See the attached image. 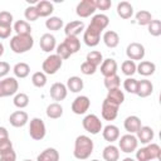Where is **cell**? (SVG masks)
I'll use <instances>...</instances> for the list:
<instances>
[{
  "label": "cell",
  "mask_w": 161,
  "mask_h": 161,
  "mask_svg": "<svg viewBox=\"0 0 161 161\" xmlns=\"http://www.w3.org/2000/svg\"><path fill=\"white\" fill-rule=\"evenodd\" d=\"M93 148H94V145H93V141L91 140V137H88L86 135H80L74 141L73 155L77 160L83 161V160H87L92 155Z\"/></svg>",
  "instance_id": "obj_1"
},
{
  "label": "cell",
  "mask_w": 161,
  "mask_h": 161,
  "mask_svg": "<svg viewBox=\"0 0 161 161\" xmlns=\"http://www.w3.org/2000/svg\"><path fill=\"white\" fill-rule=\"evenodd\" d=\"M34 45L31 35H14L10 39V49L16 54H23L30 50Z\"/></svg>",
  "instance_id": "obj_2"
},
{
  "label": "cell",
  "mask_w": 161,
  "mask_h": 161,
  "mask_svg": "<svg viewBox=\"0 0 161 161\" xmlns=\"http://www.w3.org/2000/svg\"><path fill=\"white\" fill-rule=\"evenodd\" d=\"M136 158L137 161L161 160V147L157 143H147V146L136 151Z\"/></svg>",
  "instance_id": "obj_3"
},
{
  "label": "cell",
  "mask_w": 161,
  "mask_h": 161,
  "mask_svg": "<svg viewBox=\"0 0 161 161\" xmlns=\"http://www.w3.org/2000/svg\"><path fill=\"white\" fill-rule=\"evenodd\" d=\"M19 89V83L16 78L14 77H5L4 79L0 80V98L10 97L16 94Z\"/></svg>",
  "instance_id": "obj_4"
},
{
  "label": "cell",
  "mask_w": 161,
  "mask_h": 161,
  "mask_svg": "<svg viewBox=\"0 0 161 161\" xmlns=\"http://www.w3.org/2000/svg\"><path fill=\"white\" fill-rule=\"evenodd\" d=\"M45 133H47V128H45V123L43 122L42 118H38V117H34L31 118L30 121V125H29V135L33 140L35 141H40L45 137Z\"/></svg>",
  "instance_id": "obj_5"
},
{
  "label": "cell",
  "mask_w": 161,
  "mask_h": 161,
  "mask_svg": "<svg viewBox=\"0 0 161 161\" xmlns=\"http://www.w3.org/2000/svg\"><path fill=\"white\" fill-rule=\"evenodd\" d=\"M63 60L60 59V57H58L57 54H50L45 58V60L42 64V69L44 74H55L60 68H62Z\"/></svg>",
  "instance_id": "obj_6"
},
{
  "label": "cell",
  "mask_w": 161,
  "mask_h": 161,
  "mask_svg": "<svg viewBox=\"0 0 161 161\" xmlns=\"http://www.w3.org/2000/svg\"><path fill=\"white\" fill-rule=\"evenodd\" d=\"M82 126H83V128H84L87 132H89V133H92V135L99 133V132L102 131V128H103L102 121H101L96 114H93V113L87 114V116L83 118Z\"/></svg>",
  "instance_id": "obj_7"
},
{
  "label": "cell",
  "mask_w": 161,
  "mask_h": 161,
  "mask_svg": "<svg viewBox=\"0 0 161 161\" xmlns=\"http://www.w3.org/2000/svg\"><path fill=\"white\" fill-rule=\"evenodd\" d=\"M137 146H138V141H137L136 136L131 135V133L121 136V138L118 141V150H121L125 153H131V152L136 151Z\"/></svg>",
  "instance_id": "obj_8"
},
{
  "label": "cell",
  "mask_w": 161,
  "mask_h": 161,
  "mask_svg": "<svg viewBox=\"0 0 161 161\" xmlns=\"http://www.w3.org/2000/svg\"><path fill=\"white\" fill-rule=\"evenodd\" d=\"M145 47L141 44V43H137V42H133V43H130L126 48V54L130 60L135 62V60H142L145 58Z\"/></svg>",
  "instance_id": "obj_9"
},
{
  "label": "cell",
  "mask_w": 161,
  "mask_h": 161,
  "mask_svg": "<svg viewBox=\"0 0 161 161\" xmlns=\"http://www.w3.org/2000/svg\"><path fill=\"white\" fill-rule=\"evenodd\" d=\"M96 10V0H82L75 8V13L79 18H88L94 14Z\"/></svg>",
  "instance_id": "obj_10"
},
{
  "label": "cell",
  "mask_w": 161,
  "mask_h": 161,
  "mask_svg": "<svg viewBox=\"0 0 161 161\" xmlns=\"http://www.w3.org/2000/svg\"><path fill=\"white\" fill-rule=\"evenodd\" d=\"M101 30H98L97 28L92 26L91 24L88 25V28L84 30V34H83V40L86 43V45L88 47H96L99 44V40H101Z\"/></svg>",
  "instance_id": "obj_11"
},
{
  "label": "cell",
  "mask_w": 161,
  "mask_h": 161,
  "mask_svg": "<svg viewBox=\"0 0 161 161\" xmlns=\"http://www.w3.org/2000/svg\"><path fill=\"white\" fill-rule=\"evenodd\" d=\"M91 106V101L87 96H78L72 102V112L74 114H84Z\"/></svg>",
  "instance_id": "obj_12"
},
{
  "label": "cell",
  "mask_w": 161,
  "mask_h": 161,
  "mask_svg": "<svg viewBox=\"0 0 161 161\" xmlns=\"http://www.w3.org/2000/svg\"><path fill=\"white\" fill-rule=\"evenodd\" d=\"M118 107L119 106L109 102L108 99H104L103 103H102V108H101V113H102L103 119L113 121L117 117V114H118Z\"/></svg>",
  "instance_id": "obj_13"
},
{
  "label": "cell",
  "mask_w": 161,
  "mask_h": 161,
  "mask_svg": "<svg viewBox=\"0 0 161 161\" xmlns=\"http://www.w3.org/2000/svg\"><path fill=\"white\" fill-rule=\"evenodd\" d=\"M49 94H50V97H52L54 101L59 102V101H63V99L67 98L68 89H67L65 84L57 82V83H53V84H52L50 91H49Z\"/></svg>",
  "instance_id": "obj_14"
},
{
  "label": "cell",
  "mask_w": 161,
  "mask_h": 161,
  "mask_svg": "<svg viewBox=\"0 0 161 161\" xmlns=\"http://www.w3.org/2000/svg\"><path fill=\"white\" fill-rule=\"evenodd\" d=\"M117 62L112 58H107V59H103V62L101 63V73L104 78L107 77H111V75H114L117 74Z\"/></svg>",
  "instance_id": "obj_15"
},
{
  "label": "cell",
  "mask_w": 161,
  "mask_h": 161,
  "mask_svg": "<svg viewBox=\"0 0 161 161\" xmlns=\"http://www.w3.org/2000/svg\"><path fill=\"white\" fill-rule=\"evenodd\" d=\"M28 121H29V116L25 111H15L9 117V122L13 127H23L28 123Z\"/></svg>",
  "instance_id": "obj_16"
},
{
  "label": "cell",
  "mask_w": 161,
  "mask_h": 161,
  "mask_svg": "<svg viewBox=\"0 0 161 161\" xmlns=\"http://www.w3.org/2000/svg\"><path fill=\"white\" fill-rule=\"evenodd\" d=\"M39 45H40V48H42L43 52H45V53H50L52 50L55 49V45H57V43H55V36L52 35L50 33H45V34H43V35L40 36Z\"/></svg>",
  "instance_id": "obj_17"
},
{
  "label": "cell",
  "mask_w": 161,
  "mask_h": 161,
  "mask_svg": "<svg viewBox=\"0 0 161 161\" xmlns=\"http://www.w3.org/2000/svg\"><path fill=\"white\" fill-rule=\"evenodd\" d=\"M84 30V23L80 20H73L69 21L65 26H64V33L67 36H77L78 34H80Z\"/></svg>",
  "instance_id": "obj_18"
},
{
  "label": "cell",
  "mask_w": 161,
  "mask_h": 161,
  "mask_svg": "<svg viewBox=\"0 0 161 161\" xmlns=\"http://www.w3.org/2000/svg\"><path fill=\"white\" fill-rule=\"evenodd\" d=\"M136 133H137V137H136L137 141L141 143H145V145L151 143V141L153 140V136H155L153 130L150 126H141Z\"/></svg>",
  "instance_id": "obj_19"
},
{
  "label": "cell",
  "mask_w": 161,
  "mask_h": 161,
  "mask_svg": "<svg viewBox=\"0 0 161 161\" xmlns=\"http://www.w3.org/2000/svg\"><path fill=\"white\" fill-rule=\"evenodd\" d=\"M153 92V84L151 83V80L148 79H141L138 80V84H137V92L136 94L141 98H146L148 96H151Z\"/></svg>",
  "instance_id": "obj_20"
},
{
  "label": "cell",
  "mask_w": 161,
  "mask_h": 161,
  "mask_svg": "<svg viewBox=\"0 0 161 161\" xmlns=\"http://www.w3.org/2000/svg\"><path fill=\"white\" fill-rule=\"evenodd\" d=\"M102 136L108 142H114L119 138V130L114 125H107L104 128H102Z\"/></svg>",
  "instance_id": "obj_21"
},
{
  "label": "cell",
  "mask_w": 161,
  "mask_h": 161,
  "mask_svg": "<svg viewBox=\"0 0 161 161\" xmlns=\"http://www.w3.org/2000/svg\"><path fill=\"white\" fill-rule=\"evenodd\" d=\"M123 126H125V130H126L128 133L133 135V133H136V132L140 130V127H141L142 125H141L140 117H137V116H128V117L125 119Z\"/></svg>",
  "instance_id": "obj_22"
},
{
  "label": "cell",
  "mask_w": 161,
  "mask_h": 161,
  "mask_svg": "<svg viewBox=\"0 0 161 161\" xmlns=\"http://www.w3.org/2000/svg\"><path fill=\"white\" fill-rule=\"evenodd\" d=\"M156 70V65L155 63L150 62V60H141L138 65H136V72H138V74L143 75V77H148L152 75Z\"/></svg>",
  "instance_id": "obj_23"
},
{
  "label": "cell",
  "mask_w": 161,
  "mask_h": 161,
  "mask_svg": "<svg viewBox=\"0 0 161 161\" xmlns=\"http://www.w3.org/2000/svg\"><path fill=\"white\" fill-rule=\"evenodd\" d=\"M36 161H59V152L54 147H48L38 155Z\"/></svg>",
  "instance_id": "obj_24"
},
{
  "label": "cell",
  "mask_w": 161,
  "mask_h": 161,
  "mask_svg": "<svg viewBox=\"0 0 161 161\" xmlns=\"http://www.w3.org/2000/svg\"><path fill=\"white\" fill-rule=\"evenodd\" d=\"M38 13H39V16H43V18H47V16H50V14L54 11V6L50 1L48 0H40L36 3L35 5Z\"/></svg>",
  "instance_id": "obj_25"
},
{
  "label": "cell",
  "mask_w": 161,
  "mask_h": 161,
  "mask_svg": "<svg viewBox=\"0 0 161 161\" xmlns=\"http://www.w3.org/2000/svg\"><path fill=\"white\" fill-rule=\"evenodd\" d=\"M102 156L104 158V161H118L119 158V150L117 146L114 145H108L103 148V152H102Z\"/></svg>",
  "instance_id": "obj_26"
},
{
  "label": "cell",
  "mask_w": 161,
  "mask_h": 161,
  "mask_svg": "<svg viewBox=\"0 0 161 161\" xmlns=\"http://www.w3.org/2000/svg\"><path fill=\"white\" fill-rule=\"evenodd\" d=\"M67 89L73 92V93H78L83 89L84 87V83H83V79L80 77H77V75H73V77H69L68 80H67Z\"/></svg>",
  "instance_id": "obj_27"
},
{
  "label": "cell",
  "mask_w": 161,
  "mask_h": 161,
  "mask_svg": "<svg viewBox=\"0 0 161 161\" xmlns=\"http://www.w3.org/2000/svg\"><path fill=\"white\" fill-rule=\"evenodd\" d=\"M117 14L122 19H130L133 15V6L128 1H121L117 4Z\"/></svg>",
  "instance_id": "obj_28"
},
{
  "label": "cell",
  "mask_w": 161,
  "mask_h": 161,
  "mask_svg": "<svg viewBox=\"0 0 161 161\" xmlns=\"http://www.w3.org/2000/svg\"><path fill=\"white\" fill-rule=\"evenodd\" d=\"M108 24H109V19H108V16L107 15H104V14H96L93 18H92V20H91V25L92 26H94V28H97L98 30H104L107 26H108Z\"/></svg>",
  "instance_id": "obj_29"
},
{
  "label": "cell",
  "mask_w": 161,
  "mask_h": 161,
  "mask_svg": "<svg viewBox=\"0 0 161 161\" xmlns=\"http://www.w3.org/2000/svg\"><path fill=\"white\" fill-rule=\"evenodd\" d=\"M103 43L108 47V48H116L119 43V36L114 30H107L103 34Z\"/></svg>",
  "instance_id": "obj_30"
},
{
  "label": "cell",
  "mask_w": 161,
  "mask_h": 161,
  "mask_svg": "<svg viewBox=\"0 0 161 161\" xmlns=\"http://www.w3.org/2000/svg\"><path fill=\"white\" fill-rule=\"evenodd\" d=\"M106 99H108L109 102H112V103H114V104L119 106V104H122V103H123V101H125V93H123L119 88L109 89V91H108V93H107Z\"/></svg>",
  "instance_id": "obj_31"
},
{
  "label": "cell",
  "mask_w": 161,
  "mask_h": 161,
  "mask_svg": "<svg viewBox=\"0 0 161 161\" xmlns=\"http://www.w3.org/2000/svg\"><path fill=\"white\" fill-rule=\"evenodd\" d=\"M47 116L52 119L60 118L63 116V107L58 102H53L47 107Z\"/></svg>",
  "instance_id": "obj_32"
},
{
  "label": "cell",
  "mask_w": 161,
  "mask_h": 161,
  "mask_svg": "<svg viewBox=\"0 0 161 161\" xmlns=\"http://www.w3.org/2000/svg\"><path fill=\"white\" fill-rule=\"evenodd\" d=\"M13 30L16 33V35H30L31 26L26 20H18L15 21Z\"/></svg>",
  "instance_id": "obj_33"
},
{
  "label": "cell",
  "mask_w": 161,
  "mask_h": 161,
  "mask_svg": "<svg viewBox=\"0 0 161 161\" xmlns=\"http://www.w3.org/2000/svg\"><path fill=\"white\" fill-rule=\"evenodd\" d=\"M13 72H14V74H15L16 78L23 79V78H26V77L29 75V73H30V67H29L28 63L20 62V63H16V64L14 65Z\"/></svg>",
  "instance_id": "obj_34"
},
{
  "label": "cell",
  "mask_w": 161,
  "mask_h": 161,
  "mask_svg": "<svg viewBox=\"0 0 161 161\" xmlns=\"http://www.w3.org/2000/svg\"><path fill=\"white\" fill-rule=\"evenodd\" d=\"M45 26L48 30H53V31H57L59 29H62L63 26V19L62 18H58V16H50L45 20Z\"/></svg>",
  "instance_id": "obj_35"
},
{
  "label": "cell",
  "mask_w": 161,
  "mask_h": 161,
  "mask_svg": "<svg viewBox=\"0 0 161 161\" xmlns=\"http://www.w3.org/2000/svg\"><path fill=\"white\" fill-rule=\"evenodd\" d=\"M63 43L68 47V49L70 50L72 54L77 53L80 49V42H79V39L77 36H65Z\"/></svg>",
  "instance_id": "obj_36"
},
{
  "label": "cell",
  "mask_w": 161,
  "mask_h": 161,
  "mask_svg": "<svg viewBox=\"0 0 161 161\" xmlns=\"http://www.w3.org/2000/svg\"><path fill=\"white\" fill-rule=\"evenodd\" d=\"M86 62H88V63H91V64L98 67V65L103 62V55H102V53L98 52V50H92V52H89V53L87 54Z\"/></svg>",
  "instance_id": "obj_37"
},
{
  "label": "cell",
  "mask_w": 161,
  "mask_h": 161,
  "mask_svg": "<svg viewBox=\"0 0 161 161\" xmlns=\"http://www.w3.org/2000/svg\"><path fill=\"white\" fill-rule=\"evenodd\" d=\"M13 102H14V106L15 107H18V108H25L28 104H29V96L26 94V93H16L15 94V97H14V99H13Z\"/></svg>",
  "instance_id": "obj_38"
},
{
  "label": "cell",
  "mask_w": 161,
  "mask_h": 161,
  "mask_svg": "<svg viewBox=\"0 0 161 161\" xmlns=\"http://www.w3.org/2000/svg\"><path fill=\"white\" fill-rule=\"evenodd\" d=\"M136 20H137L138 25H148L152 20V15L147 10H140L136 14Z\"/></svg>",
  "instance_id": "obj_39"
},
{
  "label": "cell",
  "mask_w": 161,
  "mask_h": 161,
  "mask_svg": "<svg viewBox=\"0 0 161 161\" xmlns=\"http://www.w3.org/2000/svg\"><path fill=\"white\" fill-rule=\"evenodd\" d=\"M121 70H122V73L125 75L132 77L136 73V63L132 62V60H130V59L128 60H125L122 63V65H121Z\"/></svg>",
  "instance_id": "obj_40"
},
{
  "label": "cell",
  "mask_w": 161,
  "mask_h": 161,
  "mask_svg": "<svg viewBox=\"0 0 161 161\" xmlns=\"http://www.w3.org/2000/svg\"><path fill=\"white\" fill-rule=\"evenodd\" d=\"M31 83L36 88H43L47 84V75L43 72H35L31 75Z\"/></svg>",
  "instance_id": "obj_41"
},
{
  "label": "cell",
  "mask_w": 161,
  "mask_h": 161,
  "mask_svg": "<svg viewBox=\"0 0 161 161\" xmlns=\"http://www.w3.org/2000/svg\"><path fill=\"white\" fill-rule=\"evenodd\" d=\"M119 86H121V78L117 74L104 78V87L108 91L109 89H114V88H119Z\"/></svg>",
  "instance_id": "obj_42"
},
{
  "label": "cell",
  "mask_w": 161,
  "mask_h": 161,
  "mask_svg": "<svg viewBox=\"0 0 161 161\" xmlns=\"http://www.w3.org/2000/svg\"><path fill=\"white\" fill-rule=\"evenodd\" d=\"M137 84H138V80L137 79H135L132 77H128L123 82V88H125L126 92L132 93V94H136V92H137Z\"/></svg>",
  "instance_id": "obj_43"
},
{
  "label": "cell",
  "mask_w": 161,
  "mask_h": 161,
  "mask_svg": "<svg viewBox=\"0 0 161 161\" xmlns=\"http://www.w3.org/2000/svg\"><path fill=\"white\" fill-rule=\"evenodd\" d=\"M148 33L152 36H160L161 35V21L158 19H152L151 23L147 25Z\"/></svg>",
  "instance_id": "obj_44"
},
{
  "label": "cell",
  "mask_w": 161,
  "mask_h": 161,
  "mask_svg": "<svg viewBox=\"0 0 161 161\" xmlns=\"http://www.w3.org/2000/svg\"><path fill=\"white\" fill-rule=\"evenodd\" d=\"M24 16L29 21H35L39 18V13H38L35 6H28L25 9V11H24Z\"/></svg>",
  "instance_id": "obj_45"
},
{
  "label": "cell",
  "mask_w": 161,
  "mask_h": 161,
  "mask_svg": "<svg viewBox=\"0 0 161 161\" xmlns=\"http://www.w3.org/2000/svg\"><path fill=\"white\" fill-rule=\"evenodd\" d=\"M58 57H60V59L63 60V59H68L70 55H72V53H70V50L68 49V47L64 44V43H60L58 47H57V53H55Z\"/></svg>",
  "instance_id": "obj_46"
},
{
  "label": "cell",
  "mask_w": 161,
  "mask_h": 161,
  "mask_svg": "<svg viewBox=\"0 0 161 161\" xmlns=\"http://www.w3.org/2000/svg\"><path fill=\"white\" fill-rule=\"evenodd\" d=\"M96 70H97V67L91 64V63H88V62H83L80 64V72L83 74H86V75H92V74L96 73Z\"/></svg>",
  "instance_id": "obj_47"
},
{
  "label": "cell",
  "mask_w": 161,
  "mask_h": 161,
  "mask_svg": "<svg viewBox=\"0 0 161 161\" xmlns=\"http://www.w3.org/2000/svg\"><path fill=\"white\" fill-rule=\"evenodd\" d=\"M14 18L13 14L9 11H0V24H5V25H11Z\"/></svg>",
  "instance_id": "obj_48"
},
{
  "label": "cell",
  "mask_w": 161,
  "mask_h": 161,
  "mask_svg": "<svg viewBox=\"0 0 161 161\" xmlns=\"http://www.w3.org/2000/svg\"><path fill=\"white\" fill-rule=\"evenodd\" d=\"M11 31H13L11 25L0 24V39H8L11 34Z\"/></svg>",
  "instance_id": "obj_49"
},
{
  "label": "cell",
  "mask_w": 161,
  "mask_h": 161,
  "mask_svg": "<svg viewBox=\"0 0 161 161\" xmlns=\"http://www.w3.org/2000/svg\"><path fill=\"white\" fill-rule=\"evenodd\" d=\"M0 161H16V153L15 151L11 148L4 153L0 155Z\"/></svg>",
  "instance_id": "obj_50"
},
{
  "label": "cell",
  "mask_w": 161,
  "mask_h": 161,
  "mask_svg": "<svg viewBox=\"0 0 161 161\" xmlns=\"http://www.w3.org/2000/svg\"><path fill=\"white\" fill-rule=\"evenodd\" d=\"M13 148V142L10 141V138H5V140H0V155L11 150Z\"/></svg>",
  "instance_id": "obj_51"
},
{
  "label": "cell",
  "mask_w": 161,
  "mask_h": 161,
  "mask_svg": "<svg viewBox=\"0 0 161 161\" xmlns=\"http://www.w3.org/2000/svg\"><path fill=\"white\" fill-rule=\"evenodd\" d=\"M112 3L109 0H96V8L98 10H108Z\"/></svg>",
  "instance_id": "obj_52"
},
{
  "label": "cell",
  "mask_w": 161,
  "mask_h": 161,
  "mask_svg": "<svg viewBox=\"0 0 161 161\" xmlns=\"http://www.w3.org/2000/svg\"><path fill=\"white\" fill-rule=\"evenodd\" d=\"M10 72V64L8 62H0V78L5 77Z\"/></svg>",
  "instance_id": "obj_53"
},
{
  "label": "cell",
  "mask_w": 161,
  "mask_h": 161,
  "mask_svg": "<svg viewBox=\"0 0 161 161\" xmlns=\"http://www.w3.org/2000/svg\"><path fill=\"white\" fill-rule=\"evenodd\" d=\"M5 138H9V132L5 127L0 126V140H5Z\"/></svg>",
  "instance_id": "obj_54"
},
{
  "label": "cell",
  "mask_w": 161,
  "mask_h": 161,
  "mask_svg": "<svg viewBox=\"0 0 161 161\" xmlns=\"http://www.w3.org/2000/svg\"><path fill=\"white\" fill-rule=\"evenodd\" d=\"M4 54V45H3V43L0 42V57Z\"/></svg>",
  "instance_id": "obj_55"
},
{
  "label": "cell",
  "mask_w": 161,
  "mask_h": 161,
  "mask_svg": "<svg viewBox=\"0 0 161 161\" xmlns=\"http://www.w3.org/2000/svg\"><path fill=\"white\" fill-rule=\"evenodd\" d=\"M122 161H136V160H133L132 157H125Z\"/></svg>",
  "instance_id": "obj_56"
},
{
  "label": "cell",
  "mask_w": 161,
  "mask_h": 161,
  "mask_svg": "<svg viewBox=\"0 0 161 161\" xmlns=\"http://www.w3.org/2000/svg\"><path fill=\"white\" fill-rule=\"evenodd\" d=\"M23 161H31V160H28V158H26V160H23Z\"/></svg>",
  "instance_id": "obj_57"
},
{
  "label": "cell",
  "mask_w": 161,
  "mask_h": 161,
  "mask_svg": "<svg viewBox=\"0 0 161 161\" xmlns=\"http://www.w3.org/2000/svg\"><path fill=\"white\" fill-rule=\"evenodd\" d=\"M92 161H99V160H92Z\"/></svg>",
  "instance_id": "obj_58"
}]
</instances>
